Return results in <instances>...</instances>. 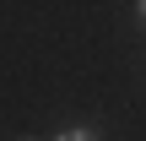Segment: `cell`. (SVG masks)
<instances>
[{
  "mask_svg": "<svg viewBox=\"0 0 146 141\" xmlns=\"http://www.w3.org/2000/svg\"><path fill=\"white\" fill-rule=\"evenodd\" d=\"M60 141H98V136H92L87 125H76V130H65V136H60Z\"/></svg>",
  "mask_w": 146,
  "mask_h": 141,
  "instance_id": "1",
  "label": "cell"
},
{
  "mask_svg": "<svg viewBox=\"0 0 146 141\" xmlns=\"http://www.w3.org/2000/svg\"><path fill=\"white\" fill-rule=\"evenodd\" d=\"M135 11H141V22H146V0H135Z\"/></svg>",
  "mask_w": 146,
  "mask_h": 141,
  "instance_id": "2",
  "label": "cell"
}]
</instances>
